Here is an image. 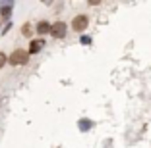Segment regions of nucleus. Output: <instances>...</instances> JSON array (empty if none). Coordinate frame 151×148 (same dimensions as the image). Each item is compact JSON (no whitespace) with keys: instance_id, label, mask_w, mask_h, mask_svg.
<instances>
[{"instance_id":"f257e3e1","label":"nucleus","mask_w":151,"mask_h":148,"mask_svg":"<svg viewBox=\"0 0 151 148\" xmlns=\"http://www.w3.org/2000/svg\"><path fill=\"white\" fill-rule=\"evenodd\" d=\"M27 60H29V52H25V50H14L12 56L8 58L12 65H25Z\"/></svg>"},{"instance_id":"f03ea898","label":"nucleus","mask_w":151,"mask_h":148,"mask_svg":"<svg viewBox=\"0 0 151 148\" xmlns=\"http://www.w3.org/2000/svg\"><path fill=\"white\" fill-rule=\"evenodd\" d=\"M87 23H89L87 16L80 13V16H76V18H74V21H72V29H74V31H78V33H81L83 29H87Z\"/></svg>"},{"instance_id":"7ed1b4c3","label":"nucleus","mask_w":151,"mask_h":148,"mask_svg":"<svg viewBox=\"0 0 151 148\" xmlns=\"http://www.w3.org/2000/svg\"><path fill=\"white\" fill-rule=\"evenodd\" d=\"M50 35H52L54 39H64V37H66V23H64V21L52 23V31H50Z\"/></svg>"},{"instance_id":"20e7f679","label":"nucleus","mask_w":151,"mask_h":148,"mask_svg":"<svg viewBox=\"0 0 151 148\" xmlns=\"http://www.w3.org/2000/svg\"><path fill=\"white\" fill-rule=\"evenodd\" d=\"M35 31L39 33V35H47V33H50L52 31V25H50L49 21H39L35 27Z\"/></svg>"},{"instance_id":"39448f33","label":"nucleus","mask_w":151,"mask_h":148,"mask_svg":"<svg viewBox=\"0 0 151 148\" xmlns=\"http://www.w3.org/2000/svg\"><path fill=\"white\" fill-rule=\"evenodd\" d=\"M45 46V40L43 39H37V40H31V44H29V54H37L41 52Z\"/></svg>"},{"instance_id":"423d86ee","label":"nucleus","mask_w":151,"mask_h":148,"mask_svg":"<svg viewBox=\"0 0 151 148\" xmlns=\"http://www.w3.org/2000/svg\"><path fill=\"white\" fill-rule=\"evenodd\" d=\"M78 127H80V131H89L91 127H93V123L89 121V119H80V123H78Z\"/></svg>"},{"instance_id":"0eeeda50","label":"nucleus","mask_w":151,"mask_h":148,"mask_svg":"<svg viewBox=\"0 0 151 148\" xmlns=\"http://www.w3.org/2000/svg\"><path fill=\"white\" fill-rule=\"evenodd\" d=\"M31 33H33L31 25H29V23H25V25L22 27V35H23V37H31Z\"/></svg>"},{"instance_id":"6e6552de","label":"nucleus","mask_w":151,"mask_h":148,"mask_svg":"<svg viewBox=\"0 0 151 148\" xmlns=\"http://www.w3.org/2000/svg\"><path fill=\"white\" fill-rule=\"evenodd\" d=\"M81 44H91V37H81Z\"/></svg>"},{"instance_id":"1a4fd4ad","label":"nucleus","mask_w":151,"mask_h":148,"mask_svg":"<svg viewBox=\"0 0 151 148\" xmlns=\"http://www.w3.org/2000/svg\"><path fill=\"white\" fill-rule=\"evenodd\" d=\"M6 62H8V58H6V56H4V54L0 52V67H2V65H4V64H6Z\"/></svg>"}]
</instances>
